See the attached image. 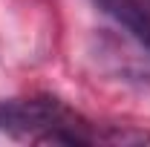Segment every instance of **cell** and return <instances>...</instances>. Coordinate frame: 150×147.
Instances as JSON below:
<instances>
[{"label": "cell", "instance_id": "1", "mask_svg": "<svg viewBox=\"0 0 150 147\" xmlns=\"http://www.w3.org/2000/svg\"><path fill=\"white\" fill-rule=\"evenodd\" d=\"M118 26H124L142 46L150 49V15L139 0H95Z\"/></svg>", "mask_w": 150, "mask_h": 147}]
</instances>
